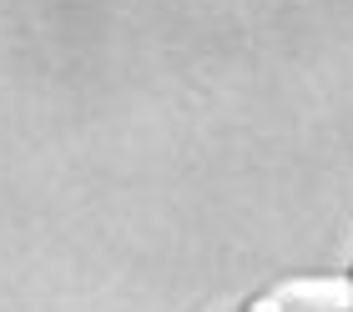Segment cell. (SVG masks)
Returning <instances> with one entry per match:
<instances>
[{
  "mask_svg": "<svg viewBox=\"0 0 353 312\" xmlns=\"http://www.w3.org/2000/svg\"><path fill=\"white\" fill-rule=\"evenodd\" d=\"M232 312H353V277H283Z\"/></svg>",
  "mask_w": 353,
  "mask_h": 312,
  "instance_id": "obj_1",
  "label": "cell"
},
{
  "mask_svg": "<svg viewBox=\"0 0 353 312\" xmlns=\"http://www.w3.org/2000/svg\"><path fill=\"white\" fill-rule=\"evenodd\" d=\"M348 277H353V267H348Z\"/></svg>",
  "mask_w": 353,
  "mask_h": 312,
  "instance_id": "obj_2",
  "label": "cell"
}]
</instances>
